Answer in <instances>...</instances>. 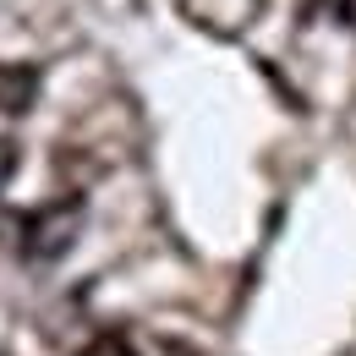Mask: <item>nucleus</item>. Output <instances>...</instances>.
Here are the masks:
<instances>
[{"mask_svg":"<svg viewBox=\"0 0 356 356\" xmlns=\"http://www.w3.org/2000/svg\"><path fill=\"white\" fill-rule=\"evenodd\" d=\"M77 356H137V351L127 346V340H121V334H99V340H88V346H83Z\"/></svg>","mask_w":356,"mask_h":356,"instance_id":"obj_2","label":"nucleus"},{"mask_svg":"<svg viewBox=\"0 0 356 356\" xmlns=\"http://www.w3.org/2000/svg\"><path fill=\"white\" fill-rule=\"evenodd\" d=\"M39 93V72L22 60H0V115H22Z\"/></svg>","mask_w":356,"mask_h":356,"instance_id":"obj_1","label":"nucleus"},{"mask_svg":"<svg viewBox=\"0 0 356 356\" xmlns=\"http://www.w3.org/2000/svg\"><path fill=\"white\" fill-rule=\"evenodd\" d=\"M17 159H22V154H17V143H11V137H0V192H6V181H11V170H17Z\"/></svg>","mask_w":356,"mask_h":356,"instance_id":"obj_3","label":"nucleus"}]
</instances>
